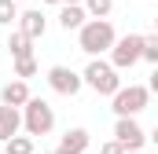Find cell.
<instances>
[{"mask_svg": "<svg viewBox=\"0 0 158 154\" xmlns=\"http://www.w3.org/2000/svg\"><path fill=\"white\" fill-rule=\"evenodd\" d=\"M77 33H81V37H77V44H81V51H85V55H99V51H110V44L118 40L114 26H110L107 18H85V26H81Z\"/></svg>", "mask_w": 158, "mask_h": 154, "instance_id": "cell-1", "label": "cell"}, {"mask_svg": "<svg viewBox=\"0 0 158 154\" xmlns=\"http://www.w3.org/2000/svg\"><path fill=\"white\" fill-rule=\"evenodd\" d=\"M81 84H88V88L99 92V95H114V92L121 88V77H118V70H114L110 63L92 59V63L85 66V74H81Z\"/></svg>", "mask_w": 158, "mask_h": 154, "instance_id": "cell-2", "label": "cell"}, {"mask_svg": "<svg viewBox=\"0 0 158 154\" xmlns=\"http://www.w3.org/2000/svg\"><path fill=\"white\" fill-rule=\"evenodd\" d=\"M22 125H26V132L30 136H48L52 132V125H55V114H52V107L44 103V99H26L22 103Z\"/></svg>", "mask_w": 158, "mask_h": 154, "instance_id": "cell-3", "label": "cell"}, {"mask_svg": "<svg viewBox=\"0 0 158 154\" xmlns=\"http://www.w3.org/2000/svg\"><path fill=\"white\" fill-rule=\"evenodd\" d=\"M151 99V88L143 84H129V88H118L114 92V114L118 117H136Z\"/></svg>", "mask_w": 158, "mask_h": 154, "instance_id": "cell-4", "label": "cell"}, {"mask_svg": "<svg viewBox=\"0 0 158 154\" xmlns=\"http://www.w3.org/2000/svg\"><path fill=\"white\" fill-rule=\"evenodd\" d=\"M140 48H143V37H140V33H129V37L114 40V44H110V66H114V70L136 66V63H140Z\"/></svg>", "mask_w": 158, "mask_h": 154, "instance_id": "cell-5", "label": "cell"}, {"mask_svg": "<svg viewBox=\"0 0 158 154\" xmlns=\"http://www.w3.org/2000/svg\"><path fill=\"white\" fill-rule=\"evenodd\" d=\"M114 140H118L125 151H140V147L147 143V132H143L132 117H118V125H114Z\"/></svg>", "mask_w": 158, "mask_h": 154, "instance_id": "cell-6", "label": "cell"}, {"mask_svg": "<svg viewBox=\"0 0 158 154\" xmlns=\"http://www.w3.org/2000/svg\"><path fill=\"white\" fill-rule=\"evenodd\" d=\"M48 84H52L59 95H77L81 92V74H74L70 66H52V70H48Z\"/></svg>", "mask_w": 158, "mask_h": 154, "instance_id": "cell-7", "label": "cell"}, {"mask_svg": "<svg viewBox=\"0 0 158 154\" xmlns=\"http://www.w3.org/2000/svg\"><path fill=\"white\" fill-rule=\"evenodd\" d=\"M19 30H22L30 40L44 37V30H48V22H44V11H40V7H33V11H22V15H19Z\"/></svg>", "mask_w": 158, "mask_h": 154, "instance_id": "cell-8", "label": "cell"}, {"mask_svg": "<svg viewBox=\"0 0 158 154\" xmlns=\"http://www.w3.org/2000/svg\"><path fill=\"white\" fill-rule=\"evenodd\" d=\"M19 128H22V114H19V107H7V103H4V107H0V143L11 140Z\"/></svg>", "mask_w": 158, "mask_h": 154, "instance_id": "cell-9", "label": "cell"}, {"mask_svg": "<svg viewBox=\"0 0 158 154\" xmlns=\"http://www.w3.org/2000/svg\"><path fill=\"white\" fill-rule=\"evenodd\" d=\"M81 151H88V132L85 128H70L59 140V154H81Z\"/></svg>", "mask_w": 158, "mask_h": 154, "instance_id": "cell-10", "label": "cell"}, {"mask_svg": "<svg viewBox=\"0 0 158 154\" xmlns=\"http://www.w3.org/2000/svg\"><path fill=\"white\" fill-rule=\"evenodd\" d=\"M85 18H88V15H85L81 4H63V11H59V26H63L66 33H70V30H81Z\"/></svg>", "mask_w": 158, "mask_h": 154, "instance_id": "cell-11", "label": "cell"}, {"mask_svg": "<svg viewBox=\"0 0 158 154\" xmlns=\"http://www.w3.org/2000/svg\"><path fill=\"white\" fill-rule=\"evenodd\" d=\"M0 99H4L7 107H22V103L30 99V88H26V81H11V84H4Z\"/></svg>", "mask_w": 158, "mask_h": 154, "instance_id": "cell-12", "label": "cell"}, {"mask_svg": "<svg viewBox=\"0 0 158 154\" xmlns=\"http://www.w3.org/2000/svg\"><path fill=\"white\" fill-rule=\"evenodd\" d=\"M30 44H33V40L26 37L22 30H15V33L7 37V48H11V55H15V59H22V55H33V48H30Z\"/></svg>", "mask_w": 158, "mask_h": 154, "instance_id": "cell-13", "label": "cell"}, {"mask_svg": "<svg viewBox=\"0 0 158 154\" xmlns=\"http://www.w3.org/2000/svg\"><path fill=\"white\" fill-rule=\"evenodd\" d=\"M4 147H7V154H33V140L15 132L11 140H4Z\"/></svg>", "mask_w": 158, "mask_h": 154, "instance_id": "cell-14", "label": "cell"}, {"mask_svg": "<svg viewBox=\"0 0 158 154\" xmlns=\"http://www.w3.org/2000/svg\"><path fill=\"white\" fill-rule=\"evenodd\" d=\"M110 7H114V0H85V15H92V18H107Z\"/></svg>", "mask_w": 158, "mask_h": 154, "instance_id": "cell-15", "label": "cell"}, {"mask_svg": "<svg viewBox=\"0 0 158 154\" xmlns=\"http://www.w3.org/2000/svg\"><path fill=\"white\" fill-rule=\"evenodd\" d=\"M33 74H37V59H33V55L15 59V77H33Z\"/></svg>", "mask_w": 158, "mask_h": 154, "instance_id": "cell-16", "label": "cell"}, {"mask_svg": "<svg viewBox=\"0 0 158 154\" xmlns=\"http://www.w3.org/2000/svg\"><path fill=\"white\" fill-rule=\"evenodd\" d=\"M19 18V7H15V0H0V26H11Z\"/></svg>", "mask_w": 158, "mask_h": 154, "instance_id": "cell-17", "label": "cell"}, {"mask_svg": "<svg viewBox=\"0 0 158 154\" xmlns=\"http://www.w3.org/2000/svg\"><path fill=\"white\" fill-rule=\"evenodd\" d=\"M140 59H147V63H158V37H143Z\"/></svg>", "mask_w": 158, "mask_h": 154, "instance_id": "cell-18", "label": "cell"}, {"mask_svg": "<svg viewBox=\"0 0 158 154\" xmlns=\"http://www.w3.org/2000/svg\"><path fill=\"white\" fill-rule=\"evenodd\" d=\"M99 154H125V147H121L118 140H107V143L99 147Z\"/></svg>", "mask_w": 158, "mask_h": 154, "instance_id": "cell-19", "label": "cell"}, {"mask_svg": "<svg viewBox=\"0 0 158 154\" xmlns=\"http://www.w3.org/2000/svg\"><path fill=\"white\" fill-rule=\"evenodd\" d=\"M44 4H63V0H44Z\"/></svg>", "mask_w": 158, "mask_h": 154, "instance_id": "cell-20", "label": "cell"}, {"mask_svg": "<svg viewBox=\"0 0 158 154\" xmlns=\"http://www.w3.org/2000/svg\"><path fill=\"white\" fill-rule=\"evenodd\" d=\"M63 4H81V0H63Z\"/></svg>", "mask_w": 158, "mask_h": 154, "instance_id": "cell-21", "label": "cell"}, {"mask_svg": "<svg viewBox=\"0 0 158 154\" xmlns=\"http://www.w3.org/2000/svg\"><path fill=\"white\" fill-rule=\"evenodd\" d=\"M125 154H143V151H125Z\"/></svg>", "mask_w": 158, "mask_h": 154, "instance_id": "cell-22", "label": "cell"}, {"mask_svg": "<svg viewBox=\"0 0 158 154\" xmlns=\"http://www.w3.org/2000/svg\"><path fill=\"white\" fill-rule=\"evenodd\" d=\"M48 154H59V151H48Z\"/></svg>", "mask_w": 158, "mask_h": 154, "instance_id": "cell-23", "label": "cell"}, {"mask_svg": "<svg viewBox=\"0 0 158 154\" xmlns=\"http://www.w3.org/2000/svg\"><path fill=\"white\" fill-rule=\"evenodd\" d=\"M81 154H88V151H81Z\"/></svg>", "mask_w": 158, "mask_h": 154, "instance_id": "cell-24", "label": "cell"}]
</instances>
